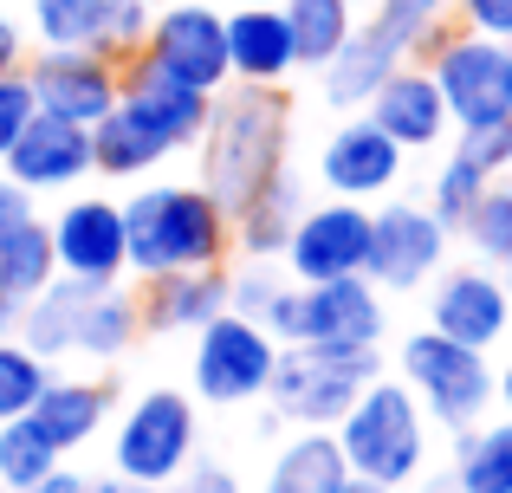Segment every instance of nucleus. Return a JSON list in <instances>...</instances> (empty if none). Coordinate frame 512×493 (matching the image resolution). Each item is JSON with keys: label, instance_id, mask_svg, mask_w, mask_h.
<instances>
[{"label": "nucleus", "instance_id": "b1692460", "mask_svg": "<svg viewBox=\"0 0 512 493\" xmlns=\"http://www.w3.org/2000/svg\"><path fill=\"white\" fill-rule=\"evenodd\" d=\"M85 292H91V286H78V279L52 273L46 286H39L33 299L20 305V325H13V338H20L33 357H46V364L72 357V344H78V312H85Z\"/></svg>", "mask_w": 512, "mask_h": 493}, {"label": "nucleus", "instance_id": "c756f323", "mask_svg": "<svg viewBox=\"0 0 512 493\" xmlns=\"http://www.w3.org/2000/svg\"><path fill=\"white\" fill-rule=\"evenodd\" d=\"M111 0H26V26L39 46H98Z\"/></svg>", "mask_w": 512, "mask_h": 493}, {"label": "nucleus", "instance_id": "ddd939ff", "mask_svg": "<svg viewBox=\"0 0 512 493\" xmlns=\"http://www.w3.org/2000/svg\"><path fill=\"white\" fill-rule=\"evenodd\" d=\"M279 260L292 266V286H318V279L363 273V260H370V202L331 195V202H318V208H299V221H292Z\"/></svg>", "mask_w": 512, "mask_h": 493}, {"label": "nucleus", "instance_id": "de8ad7c7", "mask_svg": "<svg viewBox=\"0 0 512 493\" xmlns=\"http://www.w3.org/2000/svg\"><path fill=\"white\" fill-rule=\"evenodd\" d=\"M493 396H506V416H512V357H506V370H493Z\"/></svg>", "mask_w": 512, "mask_h": 493}, {"label": "nucleus", "instance_id": "58836bf2", "mask_svg": "<svg viewBox=\"0 0 512 493\" xmlns=\"http://www.w3.org/2000/svg\"><path fill=\"white\" fill-rule=\"evenodd\" d=\"M273 292H279V279L266 273V266H247V273H227V312H247V318H260Z\"/></svg>", "mask_w": 512, "mask_h": 493}, {"label": "nucleus", "instance_id": "f8f14e48", "mask_svg": "<svg viewBox=\"0 0 512 493\" xmlns=\"http://www.w3.org/2000/svg\"><path fill=\"white\" fill-rule=\"evenodd\" d=\"M143 59L163 78H175V85L208 91V98L221 85H234V72H227V20H221V7H201V0H182V7L156 0Z\"/></svg>", "mask_w": 512, "mask_h": 493}, {"label": "nucleus", "instance_id": "8fccbe9b", "mask_svg": "<svg viewBox=\"0 0 512 493\" xmlns=\"http://www.w3.org/2000/svg\"><path fill=\"white\" fill-rule=\"evenodd\" d=\"M227 7H253V0H227ZM266 7H279V0H266Z\"/></svg>", "mask_w": 512, "mask_h": 493}, {"label": "nucleus", "instance_id": "dca6fc26", "mask_svg": "<svg viewBox=\"0 0 512 493\" xmlns=\"http://www.w3.org/2000/svg\"><path fill=\"white\" fill-rule=\"evenodd\" d=\"M512 325L506 305V279L493 266H448L435 273V299H428V331L454 344H474V351H493Z\"/></svg>", "mask_w": 512, "mask_h": 493}, {"label": "nucleus", "instance_id": "39448f33", "mask_svg": "<svg viewBox=\"0 0 512 493\" xmlns=\"http://www.w3.org/2000/svg\"><path fill=\"white\" fill-rule=\"evenodd\" d=\"M370 377H383V357L376 344H279V364H273V396L279 422H299V429H331L357 390Z\"/></svg>", "mask_w": 512, "mask_h": 493}, {"label": "nucleus", "instance_id": "5701e85b", "mask_svg": "<svg viewBox=\"0 0 512 493\" xmlns=\"http://www.w3.org/2000/svg\"><path fill=\"white\" fill-rule=\"evenodd\" d=\"M299 208H305V189H299V176H292V169L266 176L260 189L234 208V247L247 253V260H279V247H286Z\"/></svg>", "mask_w": 512, "mask_h": 493}, {"label": "nucleus", "instance_id": "603ef678", "mask_svg": "<svg viewBox=\"0 0 512 493\" xmlns=\"http://www.w3.org/2000/svg\"><path fill=\"white\" fill-rule=\"evenodd\" d=\"M350 7H370V0H350Z\"/></svg>", "mask_w": 512, "mask_h": 493}, {"label": "nucleus", "instance_id": "09e8293b", "mask_svg": "<svg viewBox=\"0 0 512 493\" xmlns=\"http://www.w3.org/2000/svg\"><path fill=\"white\" fill-rule=\"evenodd\" d=\"M338 493H396V487H376V481H357V474H350V481H344Z\"/></svg>", "mask_w": 512, "mask_h": 493}, {"label": "nucleus", "instance_id": "9d476101", "mask_svg": "<svg viewBox=\"0 0 512 493\" xmlns=\"http://www.w3.org/2000/svg\"><path fill=\"white\" fill-rule=\"evenodd\" d=\"M195 461V403L182 390H150L111 429V468L150 487H175Z\"/></svg>", "mask_w": 512, "mask_h": 493}, {"label": "nucleus", "instance_id": "6e6552de", "mask_svg": "<svg viewBox=\"0 0 512 493\" xmlns=\"http://www.w3.org/2000/svg\"><path fill=\"white\" fill-rule=\"evenodd\" d=\"M402 383H409V396L422 403V416L441 422L448 435L474 429V422L487 416V403H493L487 351L454 344V338H441V331H415V338H402Z\"/></svg>", "mask_w": 512, "mask_h": 493}, {"label": "nucleus", "instance_id": "f03ea898", "mask_svg": "<svg viewBox=\"0 0 512 493\" xmlns=\"http://www.w3.org/2000/svg\"><path fill=\"white\" fill-rule=\"evenodd\" d=\"M195 150H201V189L234 215L266 176L286 169L292 98L279 85H221Z\"/></svg>", "mask_w": 512, "mask_h": 493}, {"label": "nucleus", "instance_id": "1a4fd4ad", "mask_svg": "<svg viewBox=\"0 0 512 493\" xmlns=\"http://www.w3.org/2000/svg\"><path fill=\"white\" fill-rule=\"evenodd\" d=\"M279 364V338L247 312H221L195 331V396L214 409H234V403H260L266 383H273Z\"/></svg>", "mask_w": 512, "mask_h": 493}, {"label": "nucleus", "instance_id": "a18cd8bd", "mask_svg": "<svg viewBox=\"0 0 512 493\" xmlns=\"http://www.w3.org/2000/svg\"><path fill=\"white\" fill-rule=\"evenodd\" d=\"M85 493H169V487H150V481H130V474H104V481H85Z\"/></svg>", "mask_w": 512, "mask_h": 493}, {"label": "nucleus", "instance_id": "6ab92c4d", "mask_svg": "<svg viewBox=\"0 0 512 493\" xmlns=\"http://www.w3.org/2000/svg\"><path fill=\"white\" fill-rule=\"evenodd\" d=\"M318 182L331 195H344V202H376V195H389L402 182V150L370 117H350V124H338L325 137V150H318Z\"/></svg>", "mask_w": 512, "mask_h": 493}, {"label": "nucleus", "instance_id": "4c0bfd02", "mask_svg": "<svg viewBox=\"0 0 512 493\" xmlns=\"http://www.w3.org/2000/svg\"><path fill=\"white\" fill-rule=\"evenodd\" d=\"M33 91H26V72H0V156L13 150V137L26 130V117H33Z\"/></svg>", "mask_w": 512, "mask_h": 493}, {"label": "nucleus", "instance_id": "ea45409f", "mask_svg": "<svg viewBox=\"0 0 512 493\" xmlns=\"http://www.w3.org/2000/svg\"><path fill=\"white\" fill-rule=\"evenodd\" d=\"M454 20L467 33H487V39H512V0H448Z\"/></svg>", "mask_w": 512, "mask_h": 493}, {"label": "nucleus", "instance_id": "a211bd4d", "mask_svg": "<svg viewBox=\"0 0 512 493\" xmlns=\"http://www.w3.org/2000/svg\"><path fill=\"white\" fill-rule=\"evenodd\" d=\"M363 117H370L402 156H409V150H435V143L448 137V104H441L428 65H415V59H402L396 72L363 98Z\"/></svg>", "mask_w": 512, "mask_h": 493}, {"label": "nucleus", "instance_id": "f704fd0d", "mask_svg": "<svg viewBox=\"0 0 512 493\" xmlns=\"http://www.w3.org/2000/svg\"><path fill=\"white\" fill-rule=\"evenodd\" d=\"M46 377H52L46 357H33L20 338H0V422L26 416V409H33V396L46 390Z\"/></svg>", "mask_w": 512, "mask_h": 493}, {"label": "nucleus", "instance_id": "3c124183", "mask_svg": "<svg viewBox=\"0 0 512 493\" xmlns=\"http://www.w3.org/2000/svg\"><path fill=\"white\" fill-rule=\"evenodd\" d=\"M500 279H506V305H512V266H506V273H500Z\"/></svg>", "mask_w": 512, "mask_h": 493}, {"label": "nucleus", "instance_id": "473e14b6", "mask_svg": "<svg viewBox=\"0 0 512 493\" xmlns=\"http://www.w3.org/2000/svg\"><path fill=\"white\" fill-rule=\"evenodd\" d=\"M59 448L46 442V435L33 429L26 416H13V422H0V487H13V493H26L39 481V474H52L59 468Z\"/></svg>", "mask_w": 512, "mask_h": 493}, {"label": "nucleus", "instance_id": "49530a36", "mask_svg": "<svg viewBox=\"0 0 512 493\" xmlns=\"http://www.w3.org/2000/svg\"><path fill=\"white\" fill-rule=\"evenodd\" d=\"M13 325H20V299L0 286V338H13Z\"/></svg>", "mask_w": 512, "mask_h": 493}, {"label": "nucleus", "instance_id": "f3484780", "mask_svg": "<svg viewBox=\"0 0 512 493\" xmlns=\"http://www.w3.org/2000/svg\"><path fill=\"white\" fill-rule=\"evenodd\" d=\"M7 176L33 195H59V189H78L91 176V130L72 124V117H52V111H33L26 130L13 137V150L0 156Z\"/></svg>", "mask_w": 512, "mask_h": 493}, {"label": "nucleus", "instance_id": "2f4dec72", "mask_svg": "<svg viewBox=\"0 0 512 493\" xmlns=\"http://www.w3.org/2000/svg\"><path fill=\"white\" fill-rule=\"evenodd\" d=\"M370 26L402 59H422V46L448 26V0H370Z\"/></svg>", "mask_w": 512, "mask_h": 493}, {"label": "nucleus", "instance_id": "c85d7f7f", "mask_svg": "<svg viewBox=\"0 0 512 493\" xmlns=\"http://www.w3.org/2000/svg\"><path fill=\"white\" fill-rule=\"evenodd\" d=\"M52 273H59V266H52V234H46V221L26 215V221H13V228H0V286H7L13 299L26 305Z\"/></svg>", "mask_w": 512, "mask_h": 493}, {"label": "nucleus", "instance_id": "20e7f679", "mask_svg": "<svg viewBox=\"0 0 512 493\" xmlns=\"http://www.w3.org/2000/svg\"><path fill=\"white\" fill-rule=\"evenodd\" d=\"M331 442H338L344 468L376 487H409L428 468V416L409 396V383H396V377L363 383L357 403L331 422Z\"/></svg>", "mask_w": 512, "mask_h": 493}, {"label": "nucleus", "instance_id": "7ed1b4c3", "mask_svg": "<svg viewBox=\"0 0 512 493\" xmlns=\"http://www.w3.org/2000/svg\"><path fill=\"white\" fill-rule=\"evenodd\" d=\"M117 208H124V266L137 279L175 266H221L234 247V215L201 182H150Z\"/></svg>", "mask_w": 512, "mask_h": 493}, {"label": "nucleus", "instance_id": "e433bc0d", "mask_svg": "<svg viewBox=\"0 0 512 493\" xmlns=\"http://www.w3.org/2000/svg\"><path fill=\"white\" fill-rule=\"evenodd\" d=\"M454 156H467V163L480 169V176H506L512 169V117H493V124H467L461 143H454Z\"/></svg>", "mask_w": 512, "mask_h": 493}, {"label": "nucleus", "instance_id": "72a5a7b5", "mask_svg": "<svg viewBox=\"0 0 512 493\" xmlns=\"http://www.w3.org/2000/svg\"><path fill=\"white\" fill-rule=\"evenodd\" d=\"M480 189H487V176H480L467 156H448V163L435 169V182H428V215L448 234H461L467 215H474V202H480Z\"/></svg>", "mask_w": 512, "mask_h": 493}, {"label": "nucleus", "instance_id": "412c9836", "mask_svg": "<svg viewBox=\"0 0 512 493\" xmlns=\"http://www.w3.org/2000/svg\"><path fill=\"white\" fill-rule=\"evenodd\" d=\"M221 312H227V266H175V273L143 279V299H137L143 331H156V338H169V331L195 338Z\"/></svg>", "mask_w": 512, "mask_h": 493}, {"label": "nucleus", "instance_id": "aec40b11", "mask_svg": "<svg viewBox=\"0 0 512 493\" xmlns=\"http://www.w3.org/2000/svg\"><path fill=\"white\" fill-rule=\"evenodd\" d=\"M111 403H117V377H46V390L26 409V422H33L59 455H78V448H91L104 435Z\"/></svg>", "mask_w": 512, "mask_h": 493}, {"label": "nucleus", "instance_id": "bb28decb", "mask_svg": "<svg viewBox=\"0 0 512 493\" xmlns=\"http://www.w3.org/2000/svg\"><path fill=\"white\" fill-rule=\"evenodd\" d=\"M454 487L461 493H512V416L454 435Z\"/></svg>", "mask_w": 512, "mask_h": 493}, {"label": "nucleus", "instance_id": "864d4df0", "mask_svg": "<svg viewBox=\"0 0 512 493\" xmlns=\"http://www.w3.org/2000/svg\"><path fill=\"white\" fill-rule=\"evenodd\" d=\"M0 493H13V487H0Z\"/></svg>", "mask_w": 512, "mask_h": 493}, {"label": "nucleus", "instance_id": "7c9ffc66", "mask_svg": "<svg viewBox=\"0 0 512 493\" xmlns=\"http://www.w3.org/2000/svg\"><path fill=\"white\" fill-rule=\"evenodd\" d=\"M461 234L493 273H506L512 266V176H493L487 189H480V202H474V215H467Z\"/></svg>", "mask_w": 512, "mask_h": 493}, {"label": "nucleus", "instance_id": "79ce46f5", "mask_svg": "<svg viewBox=\"0 0 512 493\" xmlns=\"http://www.w3.org/2000/svg\"><path fill=\"white\" fill-rule=\"evenodd\" d=\"M26 65V26L0 7V72H20Z\"/></svg>", "mask_w": 512, "mask_h": 493}, {"label": "nucleus", "instance_id": "0eeeda50", "mask_svg": "<svg viewBox=\"0 0 512 493\" xmlns=\"http://www.w3.org/2000/svg\"><path fill=\"white\" fill-rule=\"evenodd\" d=\"M422 65H428V78H435L441 104H448L454 130L512 117V39L441 26V33L422 46Z\"/></svg>", "mask_w": 512, "mask_h": 493}, {"label": "nucleus", "instance_id": "c9c22d12", "mask_svg": "<svg viewBox=\"0 0 512 493\" xmlns=\"http://www.w3.org/2000/svg\"><path fill=\"white\" fill-rule=\"evenodd\" d=\"M150 20H156V0H111L104 33H98V52H111V59H137L143 39H150Z\"/></svg>", "mask_w": 512, "mask_h": 493}, {"label": "nucleus", "instance_id": "4468645a", "mask_svg": "<svg viewBox=\"0 0 512 493\" xmlns=\"http://www.w3.org/2000/svg\"><path fill=\"white\" fill-rule=\"evenodd\" d=\"M448 241L454 234L428 215V202L422 208L383 202V208H370V260H363V273L376 279V292H415L441 273Z\"/></svg>", "mask_w": 512, "mask_h": 493}, {"label": "nucleus", "instance_id": "423d86ee", "mask_svg": "<svg viewBox=\"0 0 512 493\" xmlns=\"http://www.w3.org/2000/svg\"><path fill=\"white\" fill-rule=\"evenodd\" d=\"M260 325L279 344H376L383 338V292L370 273L318 279V286H286L266 299Z\"/></svg>", "mask_w": 512, "mask_h": 493}, {"label": "nucleus", "instance_id": "4be33fe9", "mask_svg": "<svg viewBox=\"0 0 512 493\" xmlns=\"http://www.w3.org/2000/svg\"><path fill=\"white\" fill-rule=\"evenodd\" d=\"M227 72L234 85H286L299 72V52H292V26L279 7L253 0V7H227Z\"/></svg>", "mask_w": 512, "mask_h": 493}, {"label": "nucleus", "instance_id": "a19ab883", "mask_svg": "<svg viewBox=\"0 0 512 493\" xmlns=\"http://www.w3.org/2000/svg\"><path fill=\"white\" fill-rule=\"evenodd\" d=\"M175 493H240V481L221 474V468H208V461H188L182 481H175Z\"/></svg>", "mask_w": 512, "mask_h": 493}, {"label": "nucleus", "instance_id": "f257e3e1", "mask_svg": "<svg viewBox=\"0 0 512 493\" xmlns=\"http://www.w3.org/2000/svg\"><path fill=\"white\" fill-rule=\"evenodd\" d=\"M214 98L208 91H188L163 78L150 59H124V91L117 104L91 124V169L117 182H143L150 169H163L169 156L195 150L201 130H208Z\"/></svg>", "mask_w": 512, "mask_h": 493}, {"label": "nucleus", "instance_id": "2eb2a0df", "mask_svg": "<svg viewBox=\"0 0 512 493\" xmlns=\"http://www.w3.org/2000/svg\"><path fill=\"white\" fill-rule=\"evenodd\" d=\"M52 234V266L78 286H117L124 266V208L111 195H72L59 215L46 221Z\"/></svg>", "mask_w": 512, "mask_h": 493}, {"label": "nucleus", "instance_id": "a878e982", "mask_svg": "<svg viewBox=\"0 0 512 493\" xmlns=\"http://www.w3.org/2000/svg\"><path fill=\"white\" fill-rule=\"evenodd\" d=\"M143 318H137V299H130L124 286H91L85 292V312H78V357H91V364H111V357H124L130 344H137Z\"/></svg>", "mask_w": 512, "mask_h": 493}, {"label": "nucleus", "instance_id": "9b49d317", "mask_svg": "<svg viewBox=\"0 0 512 493\" xmlns=\"http://www.w3.org/2000/svg\"><path fill=\"white\" fill-rule=\"evenodd\" d=\"M26 91H33L39 111L52 117H72V124H98L104 111L117 104V91H124V59H111V52L98 46H39L26 52Z\"/></svg>", "mask_w": 512, "mask_h": 493}, {"label": "nucleus", "instance_id": "37998d69", "mask_svg": "<svg viewBox=\"0 0 512 493\" xmlns=\"http://www.w3.org/2000/svg\"><path fill=\"white\" fill-rule=\"evenodd\" d=\"M26 215H39L33 189H20L13 176H0V228H13V221H26Z\"/></svg>", "mask_w": 512, "mask_h": 493}, {"label": "nucleus", "instance_id": "c03bdc74", "mask_svg": "<svg viewBox=\"0 0 512 493\" xmlns=\"http://www.w3.org/2000/svg\"><path fill=\"white\" fill-rule=\"evenodd\" d=\"M26 493H85V474H72V468L59 461V468H52V474H39V481L26 487Z\"/></svg>", "mask_w": 512, "mask_h": 493}, {"label": "nucleus", "instance_id": "393cba45", "mask_svg": "<svg viewBox=\"0 0 512 493\" xmlns=\"http://www.w3.org/2000/svg\"><path fill=\"white\" fill-rule=\"evenodd\" d=\"M344 481H350V468H344L338 442H331V429H299L273 455L260 493H338Z\"/></svg>", "mask_w": 512, "mask_h": 493}, {"label": "nucleus", "instance_id": "cd10ccee", "mask_svg": "<svg viewBox=\"0 0 512 493\" xmlns=\"http://www.w3.org/2000/svg\"><path fill=\"white\" fill-rule=\"evenodd\" d=\"M279 13H286V26H292V52H299L305 72H318L350 39V26H357V7H350V0H279Z\"/></svg>", "mask_w": 512, "mask_h": 493}]
</instances>
